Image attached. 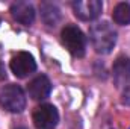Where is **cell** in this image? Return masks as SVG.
Returning a JSON list of instances; mask_svg holds the SVG:
<instances>
[{
    "mask_svg": "<svg viewBox=\"0 0 130 129\" xmlns=\"http://www.w3.org/2000/svg\"><path fill=\"white\" fill-rule=\"evenodd\" d=\"M11 15L18 23H21L24 26H29L35 20V9L27 2H15V3L11 5Z\"/></svg>",
    "mask_w": 130,
    "mask_h": 129,
    "instance_id": "cell-9",
    "label": "cell"
},
{
    "mask_svg": "<svg viewBox=\"0 0 130 129\" xmlns=\"http://www.w3.org/2000/svg\"><path fill=\"white\" fill-rule=\"evenodd\" d=\"M11 70L17 78H27L36 70V62L33 56L27 52H18L11 59Z\"/></svg>",
    "mask_w": 130,
    "mask_h": 129,
    "instance_id": "cell-5",
    "label": "cell"
},
{
    "mask_svg": "<svg viewBox=\"0 0 130 129\" xmlns=\"http://www.w3.org/2000/svg\"><path fill=\"white\" fill-rule=\"evenodd\" d=\"M0 103L9 112H21L26 106L24 91L15 84H9L0 90Z\"/></svg>",
    "mask_w": 130,
    "mask_h": 129,
    "instance_id": "cell-3",
    "label": "cell"
},
{
    "mask_svg": "<svg viewBox=\"0 0 130 129\" xmlns=\"http://www.w3.org/2000/svg\"><path fill=\"white\" fill-rule=\"evenodd\" d=\"M39 11H41V20H42L47 26L55 28V26L61 21V9H59L55 3L44 2V3H41Z\"/></svg>",
    "mask_w": 130,
    "mask_h": 129,
    "instance_id": "cell-10",
    "label": "cell"
},
{
    "mask_svg": "<svg viewBox=\"0 0 130 129\" xmlns=\"http://www.w3.org/2000/svg\"><path fill=\"white\" fill-rule=\"evenodd\" d=\"M58 122H59L58 109L50 103L38 106L33 112V125L36 129H55L58 126Z\"/></svg>",
    "mask_w": 130,
    "mask_h": 129,
    "instance_id": "cell-4",
    "label": "cell"
},
{
    "mask_svg": "<svg viewBox=\"0 0 130 129\" xmlns=\"http://www.w3.org/2000/svg\"><path fill=\"white\" fill-rule=\"evenodd\" d=\"M52 91V82L45 74H39L32 79L27 85V93L33 100H42L47 99Z\"/></svg>",
    "mask_w": 130,
    "mask_h": 129,
    "instance_id": "cell-8",
    "label": "cell"
},
{
    "mask_svg": "<svg viewBox=\"0 0 130 129\" xmlns=\"http://www.w3.org/2000/svg\"><path fill=\"white\" fill-rule=\"evenodd\" d=\"M5 78H6V68H5L3 62H0V81H3Z\"/></svg>",
    "mask_w": 130,
    "mask_h": 129,
    "instance_id": "cell-13",
    "label": "cell"
},
{
    "mask_svg": "<svg viewBox=\"0 0 130 129\" xmlns=\"http://www.w3.org/2000/svg\"><path fill=\"white\" fill-rule=\"evenodd\" d=\"M123 103L130 105V85L123 88Z\"/></svg>",
    "mask_w": 130,
    "mask_h": 129,
    "instance_id": "cell-12",
    "label": "cell"
},
{
    "mask_svg": "<svg viewBox=\"0 0 130 129\" xmlns=\"http://www.w3.org/2000/svg\"><path fill=\"white\" fill-rule=\"evenodd\" d=\"M62 44L65 46V49L73 55V56H83L86 52V36L83 35V32L74 26V24H68L62 29Z\"/></svg>",
    "mask_w": 130,
    "mask_h": 129,
    "instance_id": "cell-2",
    "label": "cell"
},
{
    "mask_svg": "<svg viewBox=\"0 0 130 129\" xmlns=\"http://www.w3.org/2000/svg\"><path fill=\"white\" fill-rule=\"evenodd\" d=\"M89 40L97 53L107 55L117 43V32L107 21H98L89 29Z\"/></svg>",
    "mask_w": 130,
    "mask_h": 129,
    "instance_id": "cell-1",
    "label": "cell"
},
{
    "mask_svg": "<svg viewBox=\"0 0 130 129\" xmlns=\"http://www.w3.org/2000/svg\"><path fill=\"white\" fill-rule=\"evenodd\" d=\"M112 17L117 24H121V26L130 24V5L129 3H118L112 12Z\"/></svg>",
    "mask_w": 130,
    "mask_h": 129,
    "instance_id": "cell-11",
    "label": "cell"
},
{
    "mask_svg": "<svg viewBox=\"0 0 130 129\" xmlns=\"http://www.w3.org/2000/svg\"><path fill=\"white\" fill-rule=\"evenodd\" d=\"M17 129H26V128H17Z\"/></svg>",
    "mask_w": 130,
    "mask_h": 129,
    "instance_id": "cell-14",
    "label": "cell"
},
{
    "mask_svg": "<svg viewBox=\"0 0 130 129\" xmlns=\"http://www.w3.org/2000/svg\"><path fill=\"white\" fill-rule=\"evenodd\" d=\"M73 9L76 17H79L83 21H89L101 14L103 5L100 0H79L73 3Z\"/></svg>",
    "mask_w": 130,
    "mask_h": 129,
    "instance_id": "cell-6",
    "label": "cell"
},
{
    "mask_svg": "<svg viewBox=\"0 0 130 129\" xmlns=\"http://www.w3.org/2000/svg\"><path fill=\"white\" fill-rule=\"evenodd\" d=\"M112 74H113V81L115 85L118 88H126L130 85V58L126 56H120L112 67Z\"/></svg>",
    "mask_w": 130,
    "mask_h": 129,
    "instance_id": "cell-7",
    "label": "cell"
}]
</instances>
